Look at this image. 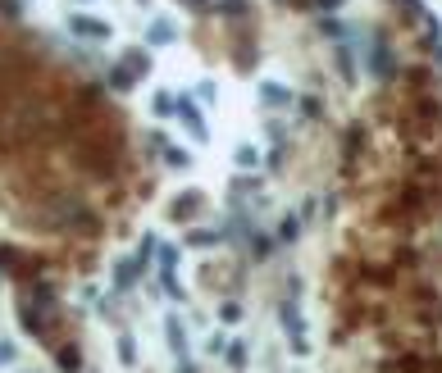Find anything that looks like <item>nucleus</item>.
Listing matches in <instances>:
<instances>
[{"instance_id":"9d476101","label":"nucleus","mask_w":442,"mask_h":373,"mask_svg":"<svg viewBox=\"0 0 442 373\" xmlns=\"http://www.w3.org/2000/svg\"><path fill=\"white\" fill-rule=\"evenodd\" d=\"M133 278H137V269H133V264H119V274H114V283H119V287H133Z\"/></svg>"},{"instance_id":"2eb2a0df","label":"nucleus","mask_w":442,"mask_h":373,"mask_svg":"<svg viewBox=\"0 0 442 373\" xmlns=\"http://www.w3.org/2000/svg\"><path fill=\"white\" fill-rule=\"evenodd\" d=\"M155 114H174V96H155Z\"/></svg>"},{"instance_id":"f8f14e48","label":"nucleus","mask_w":442,"mask_h":373,"mask_svg":"<svg viewBox=\"0 0 442 373\" xmlns=\"http://www.w3.org/2000/svg\"><path fill=\"white\" fill-rule=\"evenodd\" d=\"M228 364H232V369H242V364H246V346H228Z\"/></svg>"},{"instance_id":"a211bd4d","label":"nucleus","mask_w":442,"mask_h":373,"mask_svg":"<svg viewBox=\"0 0 442 373\" xmlns=\"http://www.w3.org/2000/svg\"><path fill=\"white\" fill-rule=\"evenodd\" d=\"M178 373H192V369H178Z\"/></svg>"},{"instance_id":"ddd939ff","label":"nucleus","mask_w":442,"mask_h":373,"mask_svg":"<svg viewBox=\"0 0 442 373\" xmlns=\"http://www.w3.org/2000/svg\"><path fill=\"white\" fill-rule=\"evenodd\" d=\"M160 264H165V274H174V264H178V251H174V246H165V251H160Z\"/></svg>"},{"instance_id":"20e7f679","label":"nucleus","mask_w":442,"mask_h":373,"mask_svg":"<svg viewBox=\"0 0 442 373\" xmlns=\"http://www.w3.org/2000/svg\"><path fill=\"white\" fill-rule=\"evenodd\" d=\"M151 41H155V46H169V41H174V23L155 19V23H151Z\"/></svg>"},{"instance_id":"423d86ee","label":"nucleus","mask_w":442,"mask_h":373,"mask_svg":"<svg viewBox=\"0 0 442 373\" xmlns=\"http://www.w3.org/2000/svg\"><path fill=\"white\" fill-rule=\"evenodd\" d=\"M110 82H114V91H128V87H133V68H128V64L110 68Z\"/></svg>"},{"instance_id":"f3484780","label":"nucleus","mask_w":442,"mask_h":373,"mask_svg":"<svg viewBox=\"0 0 442 373\" xmlns=\"http://www.w3.org/2000/svg\"><path fill=\"white\" fill-rule=\"evenodd\" d=\"M187 5H192V10H201V5H205V0H187Z\"/></svg>"},{"instance_id":"4468645a","label":"nucleus","mask_w":442,"mask_h":373,"mask_svg":"<svg viewBox=\"0 0 442 373\" xmlns=\"http://www.w3.org/2000/svg\"><path fill=\"white\" fill-rule=\"evenodd\" d=\"M59 369L73 373V369H77V351H64V355H59Z\"/></svg>"},{"instance_id":"f03ea898","label":"nucleus","mask_w":442,"mask_h":373,"mask_svg":"<svg viewBox=\"0 0 442 373\" xmlns=\"http://www.w3.org/2000/svg\"><path fill=\"white\" fill-rule=\"evenodd\" d=\"M174 114H183V123H187V128H192V137H205V123H201L196 105H192L187 96H183V100H174Z\"/></svg>"},{"instance_id":"39448f33","label":"nucleus","mask_w":442,"mask_h":373,"mask_svg":"<svg viewBox=\"0 0 442 373\" xmlns=\"http://www.w3.org/2000/svg\"><path fill=\"white\" fill-rule=\"evenodd\" d=\"M165 328H169V346L183 355V346H187V337H183V323H178V318H165Z\"/></svg>"},{"instance_id":"7ed1b4c3","label":"nucleus","mask_w":442,"mask_h":373,"mask_svg":"<svg viewBox=\"0 0 442 373\" xmlns=\"http://www.w3.org/2000/svg\"><path fill=\"white\" fill-rule=\"evenodd\" d=\"M369 64H374V77H392V59H387V46H383V41H374Z\"/></svg>"},{"instance_id":"9b49d317","label":"nucleus","mask_w":442,"mask_h":373,"mask_svg":"<svg viewBox=\"0 0 442 373\" xmlns=\"http://www.w3.org/2000/svg\"><path fill=\"white\" fill-rule=\"evenodd\" d=\"M119 360H123V364H133V360H137V351H133V337H119Z\"/></svg>"},{"instance_id":"6e6552de","label":"nucleus","mask_w":442,"mask_h":373,"mask_svg":"<svg viewBox=\"0 0 442 373\" xmlns=\"http://www.w3.org/2000/svg\"><path fill=\"white\" fill-rule=\"evenodd\" d=\"M123 64L133 68V77H137V73H151V55H142V50H133V55L123 59Z\"/></svg>"},{"instance_id":"f257e3e1","label":"nucleus","mask_w":442,"mask_h":373,"mask_svg":"<svg viewBox=\"0 0 442 373\" xmlns=\"http://www.w3.org/2000/svg\"><path fill=\"white\" fill-rule=\"evenodd\" d=\"M68 28H73L77 37H87V41H110L114 37V28L105 19H91V14H73V19H68Z\"/></svg>"},{"instance_id":"1a4fd4ad","label":"nucleus","mask_w":442,"mask_h":373,"mask_svg":"<svg viewBox=\"0 0 442 373\" xmlns=\"http://www.w3.org/2000/svg\"><path fill=\"white\" fill-rule=\"evenodd\" d=\"M237 164H242V169H251V164H260V155H255L251 146H237Z\"/></svg>"},{"instance_id":"0eeeda50","label":"nucleus","mask_w":442,"mask_h":373,"mask_svg":"<svg viewBox=\"0 0 442 373\" xmlns=\"http://www.w3.org/2000/svg\"><path fill=\"white\" fill-rule=\"evenodd\" d=\"M260 96L265 100H274V105H292V96L283 87H274V82H260Z\"/></svg>"},{"instance_id":"dca6fc26","label":"nucleus","mask_w":442,"mask_h":373,"mask_svg":"<svg viewBox=\"0 0 442 373\" xmlns=\"http://www.w3.org/2000/svg\"><path fill=\"white\" fill-rule=\"evenodd\" d=\"M14 360V346H10V341H0V364H10Z\"/></svg>"}]
</instances>
